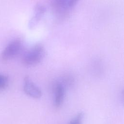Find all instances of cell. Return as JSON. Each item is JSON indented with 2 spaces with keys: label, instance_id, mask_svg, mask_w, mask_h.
I'll return each instance as SVG.
<instances>
[{
  "label": "cell",
  "instance_id": "obj_1",
  "mask_svg": "<svg viewBox=\"0 0 124 124\" xmlns=\"http://www.w3.org/2000/svg\"><path fill=\"white\" fill-rule=\"evenodd\" d=\"M45 54L43 46L40 44L36 45L25 54L22 59V62L27 66L36 65L42 61Z\"/></svg>",
  "mask_w": 124,
  "mask_h": 124
},
{
  "label": "cell",
  "instance_id": "obj_2",
  "mask_svg": "<svg viewBox=\"0 0 124 124\" xmlns=\"http://www.w3.org/2000/svg\"><path fill=\"white\" fill-rule=\"evenodd\" d=\"M22 47L21 41L15 39L9 43L1 52L0 57L3 61H7L16 57L20 52Z\"/></svg>",
  "mask_w": 124,
  "mask_h": 124
},
{
  "label": "cell",
  "instance_id": "obj_3",
  "mask_svg": "<svg viewBox=\"0 0 124 124\" xmlns=\"http://www.w3.org/2000/svg\"><path fill=\"white\" fill-rule=\"evenodd\" d=\"M23 90L27 95L33 98L38 99L42 96V91L28 77H25L24 79Z\"/></svg>",
  "mask_w": 124,
  "mask_h": 124
},
{
  "label": "cell",
  "instance_id": "obj_4",
  "mask_svg": "<svg viewBox=\"0 0 124 124\" xmlns=\"http://www.w3.org/2000/svg\"><path fill=\"white\" fill-rule=\"evenodd\" d=\"M65 87L60 81L56 82L53 87L54 94V105L57 108H60L62 105L65 95Z\"/></svg>",
  "mask_w": 124,
  "mask_h": 124
},
{
  "label": "cell",
  "instance_id": "obj_5",
  "mask_svg": "<svg viewBox=\"0 0 124 124\" xmlns=\"http://www.w3.org/2000/svg\"><path fill=\"white\" fill-rule=\"evenodd\" d=\"M46 11V8L43 5L38 4L35 6L33 16L29 23V26L30 29L33 28L38 23Z\"/></svg>",
  "mask_w": 124,
  "mask_h": 124
},
{
  "label": "cell",
  "instance_id": "obj_6",
  "mask_svg": "<svg viewBox=\"0 0 124 124\" xmlns=\"http://www.w3.org/2000/svg\"><path fill=\"white\" fill-rule=\"evenodd\" d=\"M69 0H51V5L57 13L62 14L68 10L67 4Z\"/></svg>",
  "mask_w": 124,
  "mask_h": 124
},
{
  "label": "cell",
  "instance_id": "obj_7",
  "mask_svg": "<svg viewBox=\"0 0 124 124\" xmlns=\"http://www.w3.org/2000/svg\"><path fill=\"white\" fill-rule=\"evenodd\" d=\"M84 118V113L80 112L77 114L74 118H73L68 124H81Z\"/></svg>",
  "mask_w": 124,
  "mask_h": 124
},
{
  "label": "cell",
  "instance_id": "obj_8",
  "mask_svg": "<svg viewBox=\"0 0 124 124\" xmlns=\"http://www.w3.org/2000/svg\"><path fill=\"white\" fill-rule=\"evenodd\" d=\"M62 85L65 87L66 86H70L73 84L74 79L73 77L69 75H66L63 77L61 81Z\"/></svg>",
  "mask_w": 124,
  "mask_h": 124
},
{
  "label": "cell",
  "instance_id": "obj_9",
  "mask_svg": "<svg viewBox=\"0 0 124 124\" xmlns=\"http://www.w3.org/2000/svg\"><path fill=\"white\" fill-rule=\"evenodd\" d=\"M8 78L7 76L0 74V91L5 89L8 85Z\"/></svg>",
  "mask_w": 124,
  "mask_h": 124
},
{
  "label": "cell",
  "instance_id": "obj_10",
  "mask_svg": "<svg viewBox=\"0 0 124 124\" xmlns=\"http://www.w3.org/2000/svg\"><path fill=\"white\" fill-rule=\"evenodd\" d=\"M79 0H69L67 4L68 10L74 7Z\"/></svg>",
  "mask_w": 124,
  "mask_h": 124
}]
</instances>
